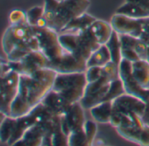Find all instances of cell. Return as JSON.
I'll return each instance as SVG.
<instances>
[{
  "label": "cell",
  "instance_id": "cell-22",
  "mask_svg": "<svg viewBox=\"0 0 149 146\" xmlns=\"http://www.w3.org/2000/svg\"><path fill=\"white\" fill-rule=\"evenodd\" d=\"M111 60V53L106 45H101L87 60V67L97 66H104Z\"/></svg>",
  "mask_w": 149,
  "mask_h": 146
},
{
  "label": "cell",
  "instance_id": "cell-31",
  "mask_svg": "<svg viewBox=\"0 0 149 146\" xmlns=\"http://www.w3.org/2000/svg\"><path fill=\"white\" fill-rule=\"evenodd\" d=\"M69 146H89L87 136L84 129L71 132L68 136Z\"/></svg>",
  "mask_w": 149,
  "mask_h": 146
},
{
  "label": "cell",
  "instance_id": "cell-42",
  "mask_svg": "<svg viewBox=\"0 0 149 146\" xmlns=\"http://www.w3.org/2000/svg\"><path fill=\"white\" fill-rule=\"evenodd\" d=\"M142 119H143L145 123L149 124V102L146 103V109L145 115L142 116Z\"/></svg>",
  "mask_w": 149,
  "mask_h": 146
},
{
  "label": "cell",
  "instance_id": "cell-10",
  "mask_svg": "<svg viewBox=\"0 0 149 146\" xmlns=\"http://www.w3.org/2000/svg\"><path fill=\"white\" fill-rule=\"evenodd\" d=\"M47 67L55 70L58 74H72V73L85 72L87 69V60L80 59L71 53L66 52L56 60L48 61Z\"/></svg>",
  "mask_w": 149,
  "mask_h": 146
},
{
  "label": "cell",
  "instance_id": "cell-6",
  "mask_svg": "<svg viewBox=\"0 0 149 146\" xmlns=\"http://www.w3.org/2000/svg\"><path fill=\"white\" fill-rule=\"evenodd\" d=\"M20 74L11 70L8 74L1 76V105L0 111L5 116H11L12 103L19 93Z\"/></svg>",
  "mask_w": 149,
  "mask_h": 146
},
{
  "label": "cell",
  "instance_id": "cell-29",
  "mask_svg": "<svg viewBox=\"0 0 149 146\" xmlns=\"http://www.w3.org/2000/svg\"><path fill=\"white\" fill-rule=\"evenodd\" d=\"M33 50L25 43H21L17 45L8 54H6L7 60L17 62L20 61L28 53L32 52Z\"/></svg>",
  "mask_w": 149,
  "mask_h": 146
},
{
  "label": "cell",
  "instance_id": "cell-11",
  "mask_svg": "<svg viewBox=\"0 0 149 146\" xmlns=\"http://www.w3.org/2000/svg\"><path fill=\"white\" fill-rule=\"evenodd\" d=\"M146 102L139 97L125 93L112 101V111L118 113L134 112L141 117L145 115Z\"/></svg>",
  "mask_w": 149,
  "mask_h": 146
},
{
  "label": "cell",
  "instance_id": "cell-40",
  "mask_svg": "<svg viewBox=\"0 0 149 146\" xmlns=\"http://www.w3.org/2000/svg\"><path fill=\"white\" fill-rule=\"evenodd\" d=\"M139 39L145 41L147 45L149 44V17L142 19V28Z\"/></svg>",
  "mask_w": 149,
  "mask_h": 146
},
{
  "label": "cell",
  "instance_id": "cell-9",
  "mask_svg": "<svg viewBox=\"0 0 149 146\" xmlns=\"http://www.w3.org/2000/svg\"><path fill=\"white\" fill-rule=\"evenodd\" d=\"M9 62L12 68L19 73L20 75L32 76L39 70L47 67L48 59L40 50H39L28 53L20 61Z\"/></svg>",
  "mask_w": 149,
  "mask_h": 146
},
{
  "label": "cell",
  "instance_id": "cell-23",
  "mask_svg": "<svg viewBox=\"0 0 149 146\" xmlns=\"http://www.w3.org/2000/svg\"><path fill=\"white\" fill-rule=\"evenodd\" d=\"M109 87H110V83H107L104 86H103L102 88H100L99 89H97L89 95H85L83 97V99L80 101V102L83 105V107L84 108V109H91L92 107L104 102V98L108 92Z\"/></svg>",
  "mask_w": 149,
  "mask_h": 146
},
{
  "label": "cell",
  "instance_id": "cell-35",
  "mask_svg": "<svg viewBox=\"0 0 149 146\" xmlns=\"http://www.w3.org/2000/svg\"><path fill=\"white\" fill-rule=\"evenodd\" d=\"M9 21L12 25H23L28 24L27 16L21 10H13L11 12L9 15Z\"/></svg>",
  "mask_w": 149,
  "mask_h": 146
},
{
  "label": "cell",
  "instance_id": "cell-24",
  "mask_svg": "<svg viewBox=\"0 0 149 146\" xmlns=\"http://www.w3.org/2000/svg\"><path fill=\"white\" fill-rule=\"evenodd\" d=\"M33 125H34V122H33V118L29 113L24 116L18 118V123H17L16 129H15L12 137L10 138L9 142L7 143V144L8 145H14V143L18 140H19L23 137L26 131L30 127H32Z\"/></svg>",
  "mask_w": 149,
  "mask_h": 146
},
{
  "label": "cell",
  "instance_id": "cell-28",
  "mask_svg": "<svg viewBox=\"0 0 149 146\" xmlns=\"http://www.w3.org/2000/svg\"><path fill=\"white\" fill-rule=\"evenodd\" d=\"M125 93V87H124V84H123L121 79L119 78L118 80L112 81L110 82V87H109L106 95L104 98V101H113L114 99H116L117 97L120 96L121 95H123Z\"/></svg>",
  "mask_w": 149,
  "mask_h": 146
},
{
  "label": "cell",
  "instance_id": "cell-18",
  "mask_svg": "<svg viewBox=\"0 0 149 146\" xmlns=\"http://www.w3.org/2000/svg\"><path fill=\"white\" fill-rule=\"evenodd\" d=\"M132 73L138 83L144 89H149V62L139 60L132 62Z\"/></svg>",
  "mask_w": 149,
  "mask_h": 146
},
{
  "label": "cell",
  "instance_id": "cell-44",
  "mask_svg": "<svg viewBox=\"0 0 149 146\" xmlns=\"http://www.w3.org/2000/svg\"><path fill=\"white\" fill-rule=\"evenodd\" d=\"M146 1H147V2H148V4H149V0H146Z\"/></svg>",
  "mask_w": 149,
  "mask_h": 146
},
{
  "label": "cell",
  "instance_id": "cell-8",
  "mask_svg": "<svg viewBox=\"0 0 149 146\" xmlns=\"http://www.w3.org/2000/svg\"><path fill=\"white\" fill-rule=\"evenodd\" d=\"M119 78L121 79L125 93L140 98L146 103L149 102V89L141 87L132 73V62L128 60L122 59L119 64Z\"/></svg>",
  "mask_w": 149,
  "mask_h": 146
},
{
  "label": "cell",
  "instance_id": "cell-12",
  "mask_svg": "<svg viewBox=\"0 0 149 146\" xmlns=\"http://www.w3.org/2000/svg\"><path fill=\"white\" fill-rule=\"evenodd\" d=\"M143 19H133L123 14L115 13L111 19V25L118 34H129L139 38Z\"/></svg>",
  "mask_w": 149,
  "mask_h": 146
},
{
  "label": "cell",
  "instance_id": "cell-34",
  "mask_svg": "<svg viewBox=\"0 0 149 146\" xmlns=\"http://www.w3.org/2000/svg\"><path fill=\"white\" fill-rule=\"evenodd\" d=\"M86 136H87V139H88V143L89 145L93 144L94 141H95V137H96V134L97 132V122L92 121V120H87L84 123V127Z\"/></svg>",
  "mask_w": 149,
  "mask_h": 146
},
{
  "label": "cell",
  "instance_id": "cell-4",
  "mask_svg": "<svg viewBox=\"0 0 149 146\" xmlns=\"http://www.w3.org/2000/svg\"><path fill=\"white\" fill-rule=\"evenodd\" d=\"M33 27L35 36L39 40L40 50L46 55L48 61L59 60L65 53L59 39V33L49 27Z\"/></svg>",
  "mask_w": 149,
  "mask_h": 146
},
{
  "label": "cell",
  "instance_id": "cell-43",
  "mask_svg": "<svg viewBox=\"0 0 149 146\" xmlns=\"http://www.w3.org/2000/svg\"><path fill=\"white\" fill-rule=\"evenodd\" d=\"M146 60L149 62V44H148V53H147V59H146Z\"/></svg>",
  "mask_w": 149,
  "mask_h": 146
},
{
  "label": "cell",
  "instance_id": "cell-25",
  "mask_svg": "<svg viewBox=\"0 0 149 146\" xmlns=\"http://www.w3.org/2000/svg\"><path fill=\"white\" fill-rule=\"evenodd\" d=\"M32 109L33 108L30 105L29 102L27 101V99H26L18 93L17 96L15 97L14 101L12 103L11 116L14 118H19L21 116L27 115Z\"/></svg>",
  "mask_w": 149,
  "mask_h": 146
},
{
  "label": "cell",
  "instance_id": "cell-14",
  "mask_svg": "<svg viewBox=\"0 0 149 146\" xmlns=\"http://www.w3.org/2000/svg\"><path fill=\"white\" fill-rule=\"evenodd\" d=\"M41 102L56 116L65 115L71 106V104L67 102L60 93L53 89L49 93H47Z\"/></svg>",
  "mask_w": 149,
  "mask_h": 146
},
{
  "label": "cell",
  "instance_id": "cell-15",
  "mask_svg": "<svg viewBox=\"0 0 149 146\" xmlns=\"http://www.w3.org/2000/svg\"><path fill=\"white\" fill-rule=\"evenodd\" d=\"M119 136L140 145H149V124L145 123L141 128H118Z\"/></svg>",
  "mask_w": 149,
  "mask_h": 146
},
{
  "label": "cell",
  "instance_id": "cell-2",
  "mask_svg": "<svg viewBox=\"0 0 149 146\" xmlns=\"http://www.w3.org/2000/svg\"><path fill=\"white\" fill-rule=\"evenodd\" d=\"M57 74L55 70L45 67L36 72L32 76L27 75V100L32 108L41 102L47 93L53 89Z\"/></svg>",
  "mask_w": 149,
  "mask_h": 146
},
{
  "label": "cell",
  "instance_id": "cell-5",
  "mask_svg": "<svg viewBox=\"0 0 149 146\" xmlns=\"http://www.w3.org/2000/svg\"><path fill=\"white\" fill-rule=\"evenodd\" d=\"M29 114L34 122V125L42 132L43 136H52L57 129L61 128V116L54 115L42 102L33 107Z\"/></svg>",
  "mask_w": 149,
  "mask_h": 146
},
{
  "label": "cell",
  "instance_id": "cell-30",
  "mask_svg": "<svg viewBox=\"0 0 149 146\" xmlns=\"http://www.w3.org/2000/svg\"><path fill=\"white\" fill-rule=\"evenodd\" d=\"M102 76L104 77L109 82L119 79V65L112 60L102 66Z\"/></svg>",
  "mask_w": 149,
  "mask_h": 146
},
{
  "label": "cell",
  "instance_id": "cell-13",
  "mask_svg": "<svg viewBox=\"0 0 149 146\" xmlns=\"http://www.w3.org/2000/svg\"><path fill=\"white\" fill-rule=\"evenodd\" d=\"M68 129L71 132L77 131L84 129L85 123V115L84 108L80 102L72 103L68 110L65 115H63Z\"/></svg>",
  "mask_w": 149,
  "mask_h": 146
},
{
  "label": "cell",
  "instance_id": "cell-33",
  "mask_svg": "<svg viewBox=\"0 0 149 146\" xmlns=\"http://www.w3.org/2000/svg\"><path fill=\"white\" fill-rule=\"evenodd\" d=\"M43 15H44V7L34 6V7L31 8L26 12L28 24L32 26H35L39 19H40Z\"/></svg>",
  "mask_w": 149,
  "mask_h": 146
},
{
  "label": "cell",
  "instance_id": "cell-3",
  "mask_svg": "<svg viewBox=\"0 0 149 146\" xmlns=\"http://www.w3.org/2000/svg\"><path fill=\"white\" fill-rule=\"evenodd\" d=\"M89 6V0H59L54 19L49 28L60 33L73 19L86 12Z\"/></svg>",
  "mask_w": 149,
  "mask_h": 146
},
{
  "label": "cell",
  "instance_id": "cell-19",
  "mask_svg": "<svg viewBox=\"0 0 149 146\" xmlns=\"http://www.w3.org/2000/svg\"><path fill=\"white\" fill-rule=\"evenodd\" d=\"M90 110L93 119L96 122L100 123H108L110 122L112 114V101L102 102L92 107Z\"/></svg>",
  "mask_w": 149,
  "mask_h": 146
},
{
  "label": "cell",
  "instance_id": "cell-27",
  "mask_svg": "<svg viewBox=\"0 0 149 146\" xmlns=\"http://www.w3.org/2000/svg\"><path fill=\"white\" fill-rule=\"evenodd\" d=\"M18 123V118L13 116H6L0 127V141L7 143L12 137Z\"/></svg>",
  "mask_w": 149,
  "mask_h": 146
},
{
  "label": "cell",
  "instance_id": "cell-38",
  "mask_svg": "<svg viewBox=\"0 0 149 146\" xmlns=\"http://www.w3.org/2000/svg\"><path fill=\"white\" fill-rule=\"evenodd\" d=\"M135 52L137 53V54L140 60H146L147 53H148V45L142 39H139L136 43V46H135Z\"/></svg>",
  "mask_w": 149,
  "mask_h": 146
},
{
  "label": "cell",
  "instance_id": "cell-16",
  "mask_svg": "<svg viewBox=\"0 0 149 146\" xmlns=\"http://www.w3.org/2000/svg\"><path fill=\"white\" fill-rule=\"evenodd\" d=\"M97 20L96 18L84 12V14L73 19L68 24H67L60 33H76L78 34L84 31H86L90 26Z\"/></svg>",
  "mask_w": 149,
  "mask_h": 146
},
{
  "label": "cell",
  "instance_id": "cell-37",
  "mask_svg": "<svg viewBox=\"0 0 149 146\" xmlns=\"http://www.w3.org/2000/svg\"><path fill=\"white\" fill-rule=\"evenodd\" d=\"M85 75L88 83L94 82L102 77V66H93L87 67L85 71Z\"/></svg>",
  "mask_w": 149,
  "mask_h": 146
},
{
  "label": "cell",
  "instance_id": "cell-7",
  "mask_svg": "<svg viewBox=\"0 0 149 146\" xmlns=\"http://www.w3.org/2000/svg\"><path fill=\"white\" fill-rule=\"evenodd\" d=\"M35 36L34 27L29 24L11 25L5 32L2 39V46L6 54H8L17 45L28 42Z\"/></svg>",
  "mask_w": 149,
  "mask_h": 146
},
{
  "label": "cell",
  "instance_id": "cell-17",
  "mask_svg": "<svg viewBox=\"0 0 149 146\" xmlns=\"http://www.w3.org/2000/svg\"><path fill=\"white\" fill-rule=\"evenodd\" d=\"M89 31L98 44L105 45L111 36L113 28L111 23L101 19H97L90 26Z\"/></svg>",
  "mask_w": 149,
  "mask_h": 146
},
{
  "label": "cell",
  "instance_id": "cell-32",
  "mask_svg": "<svg viewBox=\"0 0 149 146\" xmlns=\"http://www.w3.org/2000/svg\"><path fill=\"white\" fill-rule=\"evenodd\" d=\"M58 3H59V0H45L44 16L47 21L48 27L50 26V25L54 19Z\"/></svg>",
  "mask_w": 149,
  "mask_h": 146
},
{
  "label": "cell",
  "instance_id": "cell-1",
  "mask_svg": "<svg viewBox=\"0 0 149 146\" xmlns=\"http://www.w3.org/2000/svg\"><path fill=\"white\" fill-rule=\"evenodd\" d=\"M88 84L85 72L72 74H57L53 90L60 93L70 104L80 102Z\"/></svg>",
  "mask_w": 149,
  "mask_h": 146
},
{
  "label": "cell",
  "instance_id": "cell-41",
  "mask_svg": "<svg viewBox=\"0 0 149 146\" xmlns=\"http://www.w3.org/2000/svg\"><path fill=\"white\" fill-rule=\"evenodd\" d=\"M36 27H39V28H44V27H48V24H47V21L45 18V16L43 15L40 19H39V20L37 21L36 23Z\"/></svg>",
  "mask_w": 149,
  "mask_h": 146
},
{
  "label": "cell",
  "instance_id": "cell-36",
  "mask_svg": "<svg viewBox=\"0 0 149 146\" xmlns=\"http://www.w3.org/2000/svg\"><path fill=\"white\" fill-rule=\"evenodd\" d=\"M52 141H53V146H68V136L62 131L61 128H59L53 134Z\"/></svg>",
  "mask_w": 149,
  "mask_h": 146
},
{
  "label": "cell",
  "instance_id": "cell-26",
  "mask_svg": "<svg viewBox=\"0 0 149 146\" xmlns=\"http://www.w3.org/2000/svg\"><path fill=\"white\" fill-rule=\"evenodd\" d=\"M111 53V60L116 64L119 65L122 60V54H121V42L119 39V34L113 30L111 36L108 42L105 44Z\"/></svg>",
  "mask_w": 149,
  "mask_h": 146
},
{
  "label": "cell",
  "instance_id": "cell-20",
  "mask_svg": "<svg viewBox=\"0 0 149 146\" xmlns=\"http://www.w3.org/2000/svg\"><path fill=\"white\" fill-rule=\"evenodd\" d=\"M116 13L123 14L133 19H144L149 17V11L142 6L129 1H125L121 6H119Z\"/></svg>",
  "mask_w": 149,
  "mask_h": 146
},
{
  "label": "cell",
  "instance_id": "cell-21",
  "mask_svg": "<svg viewBox=\"0 0 149 146\" xmlns=\"http://www.w3.org/2000/svg\"><path fill=\"white\" fill-rule=\"evenodd\" d=\"M42 141H43L42 132L37 126L33 125L26 131L23 137L18 140L14 143V145L40 146V145H42Z\"/></svg>",
  "mask_w": 149,
  "mask_h": 146
},
{
  "label": "cell",
  "instance_id": "cell-39",
  "mask_svg": "<svg viewBox=\"0 0 149 146\" xmlns=\"http://www.w3.org/2000/svg\"><path fill=\"white\" fill-rule=\"evenodd\" d=\"M121 54H122L123 59L128 60L131 62H134L136 60H140L139 57L138 56L137 53L135 52V50L132 48H123V47H121Z\"/></svg>",
  "mask_w": 149,
  "mask_h": 146
}]
</instances>
